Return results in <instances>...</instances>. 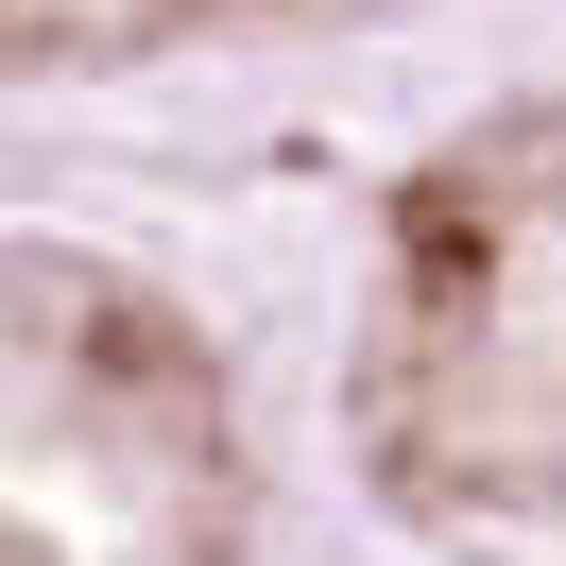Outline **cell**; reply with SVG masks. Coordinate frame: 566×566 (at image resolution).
Returning <instances> with one entry per match:
<instances>
[{
    "label": "cell",
    "instance_id": "obj_1",
    "mask_svg": "<svg viewBox=\"0 0 566 566\" xmlns=\"http://www.w3.org/2000/svg\"><path fill=\"white\" fill-rule=\"evenodd\" d=\"M360 463L412 566H566V86L395 189L360 292Z\"/></svg>",
    "mask_w": 566,
    "mask_h": 566
},
{
    "label": "cell",
    "instance_id": "obj_2",
    "mask_svg": "<svg viewBox=\"0 0 566 566\" xmlns=\"http://www.w3.org/2000/svg\"><path fill=\"white\" fill-rule=\"evenodd\" d=\"M0 566H258L241 378L120 241L0 223Z\"/></svg>",
    "mask_w": 566,
    "mask_h": 566
},
{
    "label": "cell",
    "instance_id": "obj_3",
    "mask_svg": "<svg viewBox=\"0 0 566 566\" xmlns=\"http://www.w3.org/2000/svg\"><path fill=\"white\" fill-rule=\"evenodd\" d=\"M412 0H0V86H155L223 70V52H310Z\"/></svg>",
    "mask_w": 566,
    "mask_h": 566
}]
</instances>
